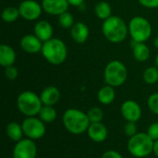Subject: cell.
<instances>
[{"label": "cell", "mask_w": 158, "mask_h": 158, "mask_svg": "<svg viewBox=\"0 0 158 158\" xmlns=\"http://www.w3.org/2000/svg\"><path fill=\"white\" fill-rule=\"evenodd\" d=\"M154 44H155V46L158 48V36L155 39V41H154Z\"/></svg>", "instance_id": "obj_36"}, {"label": "cell", "mask_w": 158, "mask_h": 158, "mask_svg": "<svg viewBox=\"0 0 158 158\" xmlns=\"http://www.w3.org/2000/svg\"><path fill=\"white\" fill-rule=\"evenodd\" d=\"M42 54L52 65L62 64L68 56V49L65 43L57 38H52L43 44Z\"/></svg>", "instance_id": "obj_3"}, {"label": "cell", "mask_w": 158, "mask_h": 158, "mask_svg": "<svg viewBox=\"0 0 158 158\" xmlns=\"http://www.w3.org/2000/svg\"><path fill=\"white\" fill-rule=\"evenodd\" d=\"M134 58L139 62H145L150 56V49L144 43H139L134 40L131 43Z\"/></svg>", "instance_id": "obj_18"}, {"label": "cell", "mask_w": 158, "mask_h": 158, "mask_svg": "<svg viewBox=\"0 0 158 158\" xmlns=\"http://www.w3.org/2000/svg\"><path fill=\"white\" fill-rule=\"evenodd\" d=\"M102 31L109 42L118 44L126 39L129 32V27L121 18L111 16L104 20Z\"/></svg>", "instance_id": "obj_2"}, {"label": "cell", "mask_w": 158, "mask_h": 158, "mask_svg": "<svg viewBox=\"0 0 158 158\" xmlns=\"http://www.w3.org/2000/svg\"><path fill=\"white\" fill-rule=\"evenodd\" d=\"M34 34L43 42H46L53 37V27L46 20H41L37 22L34 26Z\"/></svg>", "instance_id": "obj_16"}, {"label": "cell", "mask_w": 158, "mask_h": 158, "mask_svg": "<svg viewBox=\"0 0 158 158\" xmlns=\"http://www.w3.org/2000/svg\"><path fill=\"white\" fill-rule=\"evenodd\" d=\"M116 97V93L114 90V87L110 85H106L102 87L97 94L98 101L102 105H110L114 102Z\"/></svg>", "instance_id": "obj_20"}, {"label": "cell", "mask_w": 158, "mask_h": 158, "mask_svg": "<svg viewBox=\"0 0 158 158\" xmlns=\"http://www.w3.org/2000/svg\"><path fill=\"white\" fill-rule=\"evenodd\" d=\"M19 110L26 117H35L44 106L40 96L31 91H25L19 94L17 99Z\"/></svg>", "instance_id": "obj_5"}, {"label": "cell", "mask_w": 158, "mask_h": 158, "mask_svg": "<svg viewBox=\"0 0 158 158\" xmlns=\"http://www.w3.org/2000/svg\"><path fill=\"white\" fill-rule=\"evenodd\" d=\"M156 67L158 68V54L156 56Z\"/></svg>", "instance_id": "obj_37"}, {"label": "cell", "mask_w": 158, "mask_h": 158, "mask_svg": "<svg viewBox=\"0 0 158 158\" xmlns=\"http://www.w3.org/2000/svg\"><path fill=\"white\" fill-rule=\"evenodd\" d=\"M120 111L122 117L130 122H137L142 117V108L133 100L125 101L121 106Z\"/></svg>", "instance_id": "obj_11"}, {"label": "cell", "mask_w": 158, "mask_h": 158, "mask_svg": "<svg viewBox=\"0 0 158 158\" xmlns=\"http://www.w3.org/2000/svg\"><path fill=\"white\" fill-rule=\"evenodd\" d=\"M43 42L35 34H26L20 40L21 48L28 54H36L42 51Z\"/></svg>", "instance_id": "obj_13"}, {"label": "cell", "mask_w": 158, "mask_h": 158, "mask_svg": "<svg viewBox=\"0 0 158 158\" xmlns=\"http://www.w3.org/2000/svg\"><path fill=\"white\" fill-rule=\"evenodd\" d=\"M153 153L156 155V156L158 157V140L155 141L154 143V149H153Z\"/></svg>", "instance_id": "obj_35"}, {"label": "cell", "mask_w": 158, "mask_h": 158, "mask_svg": "<svg viewBox=\"0 0 158 158\" xmlns=\"http://www.w3.org/2000/svg\"><path fill=\"white\" fill-rule=\"evenodd\" d=\"M127 77V68L122 62L118 60L110 61L105 68L104 79L107 85L112 87H118L126 81Z\"/></svg>", "instance_id": "obj_6"}, {"label": "cell", "mask_w": 158, "mask_h": 158, "mask_svg": "<svg viewBox=\"0 0 158 158\" xmlns=\"http://www.w3.org/2000/svg\"><path fill=\"white\" fill-rule=\"evenodd\" d=\"M129 33L132 40L144 43L152 35V26L148 19L143 17H134L129 22Z\"/></svg>", "instance_id": "obj_7"}, {"label": "cell", "mask_w": 158, "mask_h": 158, "mask_svg": "<svg viewBox=\"0 0 158 158\" xmlns=\"http://www.w3.org/2000/svg\"><path fill=\"white\" fill-rule=\"evenodd\" d=\"M94 13H95L96 17H98L101 19L106 20V19H108L109 17L112 16L111 15V13H112L111 6L109 5V3H107L106 1H100L94 6Z\"/></svg>", "instance_id": "obj_22"}, {"label": "cell", "mask_w": 158, "mask_h": 158, "mask_svg": "<svg viewBox=\"0 0 158 158\" xmlns=\"http://www.w3.org/2000/svg\"><path fill=\"white\" fill-rule=\"evenodd\" d=\"M16 61V53L8 44L0 45V64L4 68L12 66Z\"/></svg>", "instance_id": "obj_19"}, {"label": "cell", "mask_w": 158, "mask_h": 158, "mask_svg": "<svg viewBox=\"0 0 158 158\" xmlns=\"http://www.w3.org/2000/svg\"><path fill=\"white\" fill-rule=\"evenodd\" d=\"M87 116H88V118L91 123H97V122H101L103 120L104 112L100 107L94 106L88 110Z\"/></svg>", "instance_id": "obj_26"}, {"label": "cell", "mask_w": 158, "mask_h": 158, "mask_svg": "<svg viewBox=\"0 0 158 158\" xmlns=\"http://www.w3.org/2000/svg\"><path fill=\"white\" fill-rule=\"evenodd\" d=\"M38 116L43 122L52 123L56 118V111L52 106H43Z\"/></svg>", "instance_id": "obj_23"}, {"label": "cell", "mask_w": 158, "mask_h": 158, "mask_svg": "<svg viewBox=\"0 0 158 158\" xmlns=\"http://www.w3.org/2000/svg\"><path fill=\"white\" fill-rule=\"evenodd\" d=\"M62 120L66 130L75 135H79L87 131L91 124L87 113L75 108H69L66 110L63 114Z\"/></svg>", "instance_id": "obj_1"}, {"label": "cell", "mask_w": 158, "mask_h": 158, "mask_svg": "<svg viewBox=\"0 0 158 158\" xmlns=\"http://www.w3.org/2000/svg\"><path fill=\"white\" fill-rule=\"evenodd\" d=\"M68 1H69V5L75 6H79L82 5L84 2V0H68Z\"/></svg>", "instance_id": "obj_34"}, {"label": "cell", "mask_w": 158, "mask_h": 158, "mask_svg": "<svg viewBox=\"0 0 158 158\" xmlns=\"http://www.w3.org/2000/svg\"><path fill=\"white\" fill-rule=\"evenodd\" d=\"M41 101L44 106H55L60 99V92L55 86L44 88L40 94Z\"/></svg>", "instance_id": "obj_15"}, {"label": "cell", "mask_w": 158, "mask_h": 158, "mask_svg": "<svg viewBox=\"0 0 158 158\" xmlns=\"http://www.w3.org/2000/svg\"><path fill=\"white\" fill-rule=\"evenodd\" d=\"M1 16H2V19L4 21H6L7 23H11V22H14L15 20H17L20 15H19V8L14 7V6H7L3 10Z\"/></svg>", "instance_id": "obj_24"}, {"label": "cell", "mask_w": 158, "mask_h": 158, "mask_svg": "<svg viewBox=\"0 0 158 158\" xmlns=\"http://www.w3.org/2000/svg\"><path fill=\"white\" fill-rule=\"evenodd\" d=\"M155 141L144 132L137 133L131 137L128 142V150L133 156L143 158L153 153Z\"/></svg>", "instance_id": "obj_4"}, {"label": "cell", "mask_w": 158, "mask_h": 158, "mask_svg": "<svg viewBox=\"0 0 158 158\" xmlns=\"http://www.w3.org/2000/svg\"><path fill=\"white\" fill-rule=\"evenodd\" d=\"M37 146L29 138L19 141L13 149V158H36Z\"/></svg>", "instance_id": "obj_9"}, {"label": "cell", "mask_w": 158, "mask_h": 158, "mask_svg": "<svg viewBox=\"0 0 158 158\" xmlns=\"http://www.w3.org/2000/svg\"><path fill=\"white\" fill-rule=\"evenodd\" d=\"M69 3L68 0H42V7L49 15L59 16L68 11Z\"/></svg>", "instance_id": "obj_12"}, {"label": "cell", "mask_w": 158, "mask_h": 158, "mask_svg": "<svg viewBox=\"0 0 158 158\" xmlns=\"http://www.w3.org/2000/svg\"><path fill=\"white\" fill-rule=\"evenodd\" d=\"M45 123L35 117H27L21 126L24 135L31 140H38L45 134Z\"/></svg>", "instance_id": "obj_8"}, {"label": "cell", "mask_w": 158, "mask_h": 158, "mask_svg": "<svg viewBox=\"0 0 158 158\" xmlns=\"http://www.w3.org/2000/svg\"><path fill=\"white\" fill-rule=\"evenodd\" d=\"M20 17L26 20H35L42 14V6L35 0H23L19 6Z\"/></svg>", "instance_id": "obj_10"}, {"label": "cell", "mask_w": 158, "mask_h": 158, "mask_svg": "<svg viewBox=\"0 0 158 158\" xmlns=\"http://www.w3.org/2000/svg\"><path fill=\"white\" fill-rule=\"evenodd\" d=\"M147 105L149 109L156 115H158V93L153 94L149 96L147 100Z\"/></svg>", "instance_id": "obj_28"}, {"label": "cell", "mask_w": 158, "mask_h": 158, "mask_svg": "<svg viewBox=\"0 0 158 158\" xmlns=\"http://www.w3.org/2000/svg\"><path fill=\"white\" fill-rule=\"evenodd\" d=\"M18 75H19L18 69L16 67H14L13 65L5 68V76L6 79H8L10 81H14L18 78Z\"/></svg>", "instance_id": "obj_29"}, {"label": "cell", "mask_w": 158, "mask_h": 158, "mask_svg": "<svg viewBox=\"0 0 158 158\" xmlns=\"http://www.w3.org/2000/svg\"><path fill=\"white\" fill-rule=\"evenodd\" d=\"M6 133L11 141L16 143L22 140V136L24 135L22 126L18 122H14V121L7 124L6 128Z\"/></svg>", "instance_id": "obj_21"}, {"label": "cell", "mask_w": 158, "mask_h": 158, "mask_svg": "<svg viewBox=\"0 0 158 158\" xmlns=\"http://www.w3.org/2000/svg\"><path fill=\"white\" fill-rule=\"evenodd\" d=\"M154 141H157L158 140V122H154L152 123L146 132Z\"/></svg>", "instance_id": "obj_31"}, {"label": "cell", "mask_w": 158, "mask_h": 158, "mask_svg": "<svg viewBox=\"0 0 158 158\" xmlns=\"http://www.w3.org/2000/svg\"><path fill=\"white\" fill-rule=\"evenodd\" d=\"M143 81L147 84H155L158 82V68L149 67L143 72Z\"/></svg>", "instance_id": "obj_25"}, {"label": "cell", "mask_w": 158, "mask_h": 158, "mask_svg": "<svg viewBox=\"0 0 158 158\" xmlns=\"http://www.w3.org/2000/svg\"><path fill=\"white\" fill-rule=\"evenodd\" d=\"M124 133L129 136L130 138L137 134V126L135 122H130L128 121L124 126Z\"/></svg>", "instance_id": "obj_30"}, {"label": "cell", "mask_w": 158, "mask_h": 158, "mask_svg": "<svg viewBox=\"0 0 158 158\" xmlns=\"http://www.w3.org/2000/svg\"><path fill=\"white\" fill-rule=\"evenodd\" d=\"M87 133L89 138L95 143H102L106 141L108 135L107 129L102 122L91 123L87 130Z\"/></svg>", "instance_id": "obj_14"}, {"label": "cell", "mask_w": 158, "mask_h": 158, "mask_svg": "<svg viewBox=\"0 0 158 158\" xmlns=\"http://www.w3.org/2000/svg\"><path fill=\"white\" fill-rule=\"evenodd\" d=\"M71 38L78 44H83L89 37V28L83 22H76L70 29Z\"/></svg>", "instance_id": "obj_17"}, {"label": "cell", "mask_w": 158, "mask_h": 158, "mask_svg": "<svg viewBox=\"0 0 158 158\" xmlns=\"http://www.w3.org/2000/svg\"><path fill=\"white\" fill-rule=\"evenodd\" d=\"M58 22L59 24L65 29H71L74 25V19L71 13L66 11L58 16Z\"/></svg>", "instance_id": "obj_27"}, {"label": "cell", "mask_w": 158, "mask_h": 158, "mask_svg": "<svg viewBox=\"0 0 158 158\" xmlns=\"http://www.w3.org/2000/svg\"><path fill=\"white\" fill-rule=\"evenodd\" d=\"M101 158H123V157H122V156H121L118 152H117V151H115V150H108V151H106V152H105V153L103 154V156H102V157Z\"/></svg>", "instance_id": "obj_33"}, {"label": "cell", "mask_w": 158, "mask_h": 158, "mask_svg": "<svg viewBox=\"0 0 158 158\" xmlns=\"http://www.w3.org/2000/svg\"><path fill=\"white\" fill-rule=\"evenodd\" d=\"M138 2L148 8H156L158 7V0H138Z\"/></svg>", "instance_id": "obj_32"}]
</instances>
